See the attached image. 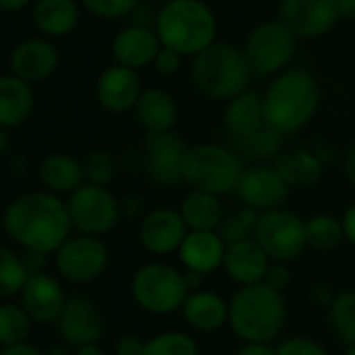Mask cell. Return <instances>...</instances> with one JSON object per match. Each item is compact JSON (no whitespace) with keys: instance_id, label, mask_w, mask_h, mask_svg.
Instances as JSON below:
<instances>
[{"instance_id":"obj_1","label":"cell","mask_w":355,"mask_h":355,"mask_svg":"<svg viewBox=\"0 0 355 355\" xmlns=\"http://www.w3.org/2000/svg\"><path fill=\"white\" fill-rule=\"evenodd\" d=\"M3 230L24 251L55 255L71 236L73 226L67 201L46 191H32L5 207Z\"/></svg>"},{"instance_id":"obj_2","label":"cell","mask_w":355,"mask_h":355,"mask_svg":"<svg viewBox=\"0 0 355 355\" xmlns=\"http://www.w3.org/2000/svg\"><path fill=\"white\" fill-rule=\"evenodd\" d=\"M266 125L282 136L305 128L320 109V86L309 71L286 69L261 94Z\"/></svg>"},{"instance_id":"obj_3","label":"cell","mask_w":355,"mask_h":355,"mask_svg":"<svg viewBox=\"0 0 355 355\" xmlns=\"http://www.w3.org/2000/svg\"><path fill=\"white\" fill-rule=\"evenodd\" d=\"M286 318L284 295L266 282L241 286L228 301V326L243 343L270 345L282 334Z\"/></svg>"},{"instance_id":"obj_4","label":"cell","mask_w":355,"mask_h":355,"mask_svg":"<svg viewBox=\"0 0 355 355\" xmlns=\"http://www.w3.org/2000/svg\"><path fill=\"white\" fill-rule=\"evenodd\" d=\"M155 34L161 46L197 57L216 44L218 21L203 0H169L157 11Z\"/></svg>"},{"instance_id":"obj_5","label":"cell","mask_w":355,"mask_h":355,"mask_svg":"<svg viewBox=\"0 0 355 355\" xmlns=\"http://www.w3.org/2000/svg\"><path fill=\"white\" fill-rule=\"evenodd\" d=\"M253 69L245 53L228 42H216L193 57L191 82L209 101H232L249 90Z\"/></svg>"},{"instance_id":"obj_6","label":"cell","mask_w":355,"mask_h":355,"mask_svg":"<svg viewBox=\"0 0 355 355\" xmlns=\"http://www.w3.org/2000/svg\"><path fill=\"white\" fill-rule=\"evenodd\" d=\"M245 169L247 167L234 150L222 144L203 142L189 146L182 178L191 191L224 197L236 193Z\"/></svg>"},{"instance_id":"obj_7","label":"cell","mask_w":355,"mask_h":355,"mask_svg":"<svg viewBox=\"0 0 355 355\" xmlns=\"http://www.w3.org/2000/svg\"><path fill=\"white\" fill-rule=\"evenodd\" d=\"M134 303L150 315H169L180 311L191 295L184 270L165 261H148L140 266L130 282Z\"/></svg>"},{"instance_id":"obj_8","label":"cell","mask_w":355,"mask_h":355,"mask_svg":"<svg viewBox=\"0 0 355 355\" xmlns=\"http://www.w3.org/2000/svg\"><path fill=\"white\" fill-rule=\"evenodd\" d=\"M297 34L286 24L276 19L259 24L247 36L243 53L253 69V76L268 78L284 71L297 53Z\"/></svg>"},{"instance_id":"obj_9","label":"cell","mask_w":355,"mask_h":355,"mask_svg":"<svg viewBox=\"0 0 355 355\" xmlns=\"http://www.w3.org/2000/svg\"><path fill=\"white\" fill-rule=\"evenodd\" d=\"M67 211L78 234L96 239L109 234L121 220V203L117 197L109 189L94 184H84L73 195H69Z\"/></svg>"},{"instance_id":"obj_10","label":"cell","mask_w":355,"mask_h":355,"mask_svg":"<svg viewBox=\"0 0 355 355\" xmlns=\"http://www.w3.org/2000/svg\"><path fill=\"white\" fill-rule=\"evenodd\" d=\"M253 239L272 261L288 263L307 249L305 220L286 207L259 214Z\"/></svg>"},{"instance_id":"obj_11","label":"cell","mask_w":355,"mask_h":355,"mask_svg":"<svg viewBox=\"0 0 355 355\" xmlns=\"http://www.w3.org/2000/svg\"><path fill=\"white\" fill-rule=\"evenodd\" d=\"M111 261L109 247L103 239L71 234L53 255L57 274L71 284H88L101 278Z\"/></svg>"},{"instance_id":"obj_12","label":"cell","mask_w":355,"mask_h":355,"mask_svg":"<svg viewBox=\"0 0 355 355\" xmlns=\"http://www.w3.org/2000/svg\"><path fill=\"white\" fill-rule=\"evenodd\" d=\"M189 146L173 134H146L142 142V165L148 180L159 189H178L184 184V159Z\"/></svg>"},{"instance_id":"obj_13","label":"cell","mask_w":355,"mask_h":355,"mask_svg":"<svg viewBox=\"0 0 355 355\" xmlns=\"http://www.w3.org/2000/svg\"><path fill=\"white\" fill-rule=\"evenodd\" d=\"M291 187L284 178L278 173V169L272 165H255L245 169L236 195L243 203V207H249L257 214L274 211L284 207L288 199Z\"/></svg>"},{"instance_id":"obj_14","label":"cell","mask_w":355,"mask_h":355,"mask_svg":"<svg viewBox=\"0 0 355 355\" xmlns=\"http://www.w3.org/2000/svg\"><path fill=\"white\" fill-rule=\"evenodd\" d=\"M187 234L189 228L178 209L155 207L146 211L144 218L138 222V241L142 249L155 257L178 253Z\"/></svg>"},{"instance_id":"obj_15","label":"cell","mask_w":355,"mask_h":355,"mask_svg":"<svg viewBox=\"0 0 355 355\" xmlns=\"http://www.w3.org/2000/svg\"><path fill=\"white\" fill-rule=\"evenodd\" d=\"M61 340L73 349L86 345H98L105 322L92 299L84 295H71L55 324Z\"/></svg>"},{"instance_id":"obj_16","label":"cell","mask_w":355,"mask_h":355,"mask_svg":"<svg viewBox=\"0 0 355 355\" xmlns=\"http://www.w3.org/2000/svg\"><path fill=\"white\" fill-rule=\"evenodd\" d=\"M278 15L297 38L324 36L340 19L336 0H280Z\"/></svg>"},{"instance_id":"obj_17","label":"cell","mask_w":355,"mask_h":355,"mask_svg":"<svg viewBox=\"0 0 355 355\" xmlns=\"http://www.w3.org/2000/svg\"><path fill=\"white\" fill-rule=\"evenodd\" d=\"M61 63L59 49L49 38H26L13 46L9 53V69L13 76L28 84H38L49 80Z\"/></svg>"},{"instance_id":"obj_18","label":"cell","mask_w":355,"mask_h":355,"mask_svg":"<svg viewBox=\"0 0 355 355\" xmlns=\"http://www.w3.org/2000/svg\"><path fill=\"white\" fill-rule=\"evenodd\" d=\"M67 293L63 284L59 282L57 276L42 272V274H32L19 293V303L28 311L34 324H57L65 303H67Z\"/></svg>"},{"instance_id":"obj_19","label":"cell","mask_w":355,"mask_h":355,"mask_svg":"<svg viewBox=\"0 0 355 355\" xmlns=\"http://www.w3.org/2000/svg\"><path fill=\"white\" fill-rule=\"evenodd\" d=\"M94 94L98 105L109 111V113H128L134 111L140 94H142V84L138 78V71L128 69L123 65H109L107 69L101 71Z\"/></svg>"},{"instance_id":"obj_20","label":"cell","mask_w":355,"mask_h":355,"mask_svg":"<svg viewBox=\"0 0 355 355\" xmlns=\"http://www.w3.org/2000/svg\"><path fill=\"white\" fill-rule=\"evenodd\" d=\"M226 243L218 232H189L178 249L184 272H193L199 276H209L224 266Z\"/></svg>"},{"instance_id":"obj_21","label":"cell","mask_w":355,"mask_h":355,"mask_svg":"<svg viewBox=\"0 0 355 355\" xmlns=\"http://www.w3.org/2000/svg\"><path fill=\"white\" fill-rule=\"evenodd\" d=\"M272 266V259L257 245L255 239L232 243L226 247V257L222 270L226 276L241 286H253L266 280V274Z\"/></svg>"},{"instance_id":"obj_22","label":"cell","mask_w":355,"mask_h":355,"mask_svg":"<svg viewBox=\"0 0 355 355\" xmlns=\"http://www.w3.org/2000/svg\"><path fill=\"white\" fill-rule=\"evenodd\" d=\"M161 51V42L153 30L128 26L119 30L111 42V55L117 65H123L128 69H142L155 63L157 55Z\"/></svg>"},{"instance_id":"obj_23","label":"cell","mask_w":355,"mask_h":355,"mask_svg":"<svg viewBox=\"0 0 355 355\" xmlns=\"http://www.w3.org/2000/svg\"><path fill=\"white\" fill-rule=\"evenodd\" d=\"M38 180L42 191L53 193L57 197L73 195L78 189L86 184L84 163L82 159L69 153H51L38 163Z\"/></svg>"},{"instance_id":"obj_24","label":"cell","mask_w":355,"mask_h":355,"mask_svg":"<svg viewBox=\"0 0 355 355\" xmlns=\"http://www.w3.org/2000/svg\"><path fill=\"white\" fill-rule=\"evenodd\" d=\"M224 128L228 136L236 142V146L249 140L251 136H255L259 130H263L266 119H263L261 94L247 90L236 98L228 101L224 111Z\"/></svg>"},{"instance_id":"obj_25","label":"cell","mask_w":355,"mask_h":355,"mask_svg":"<svg viewBox=\"0 0 355 355\" xmlns=\"http://www.w3.org/2000/svg\"><path fill=\"white\" fill-rule=\"evenodd\" d=\"M180 313L184 322L197 332H216L228 326V301L207 288L193 291L187 297Z\"/></svg>"},{"instance_id":"obj_26","label":"cell","mask_w":355,"mask_h":355,"mask_svg":"<svg viewBox=\"0 0 355 355\" xmlns=\"http://www.w3.org/2000/svg\"><path fill=\"white\" fill-rule=\"evenodd\" d=\"M36 107V94L32 84L19 80L13 73L0 76V128L24 125Z\"/></svg>"},{"instance_id":"obj_27","label":"cell","mask_w":355,"mask_h":355,"mask_svg":"<svg viewBox=\"0 0 355 355\" xmlns=\"http://www.w3.org/2000/svg\"><path fill=\"white\" fill-rule=\"evenodd\" d=\"M134 117L146 134L173 132L178 121V103L163 88H146L134 107Z\"/></svg>"},{"instance_id":"obj_28","label":"cell","mask_w":355,"mask_h":355,"mask_svg":"<svg viewBox=\"0 0 355 355\" xmlns=\"http://www.w3.org/2000/svg\"><path fill=\"white\" fill-rule=\"evenodd\" d=\"M32 21L42 38L69 36L80 24V5L76 0H36Z\"/></svg>"},{"instance_id":"obj_29","label":"cell","mask_w":355,"mask_h":355,"mask_svg":"<svg viewBox=\"0 0 355 355\" xmlns=\"http://www.w3.org/2000/svg\"><path fill=\"white\" fill-rule=\"evenodd\" d=\"M178 211H180L189 232H218L226 218L220 197L201 191H191L182 199Z\"/></svg>"},{"instance_id":"obj_30","label":"cell","mask_w":355,"mask_h":355,"mask_svg":"<svg viewBox=\"0 0 355 355\" xmlns=\"http://www.w3.org/2000/svg\"><path fill=\"white\" fill-rule=\"evenodd\" d=\"M274 167L286 180V184L293 187H311L322 178V157L315 155L309 148H295V150H282V155L274 161Z\"/></svg>"},{"instance_id":"obj_31","label":"cell","mask_w":355,"mask_h":355,"mask_svg":"<svg viewBox=\"0 0 355 355\" xmlns=\"http://www.w3.org/2000/svg\"><path fill=\"white\" fill-rule=\"evenodd\" d=\"M328 326L338 340L349 347L355 345V291H343L328 303Z\"/></svg>"},{"instance_id":"obj_32","label":"cell","mask_w":355,"mask_h":355,"mask_svg":"<svg viewBox=\"0 0 355 355\" xmlns=\"http://www.w3.org/2000/svg\"><path fill=\"white\" fill-rule=\"evenodd\" d=\"M305 234L307 247L320 253L334 251L345 241L340 218H334L330 214H315L305 220Z\"/></svg>"},{"instance_id":"obj_33","label":"cell","mask_w":355,"mask_h":355,"mask_svg":"<svg viewBox=\"0 0 355 355\" xmlns=\"http://www.w3.org/2000/svg\"><path fill=\"white\" fill-rule=\"evenodd\" d=\"M32 324L34 322L21 307V303H0V349L28 343Z\"/></svg>"},{"instance_id":"obj_34","label":"cell","mask_w":355,"mask_h":355,"mask_svg":"<svg viewBox=\"0 0 355 355\" xmlns=\"http://www.w3.org/2000/svg\"><path fill=\"white\" fill-rule=\"evenodd\" d=\"M30 272L24 263V257L7 245H0V299L19 297Z\"/></svg>"},{"instance_id":"obj_35","label":"cell","mask_w":355,"mask_h":355,"mask_svg":"<svg viewBox=\"0 0 355 355\" xmlns=\"http://www.w3.org/2000/svg\"><path fill=\"white\" fill-rule=\"evenodd\" d=\"M142 355H199V345L184 330H165L144 340Z\"/></svg>"},{"instance_id":"obj_36","label":"cell","mask_w":355,"mask_h":355,"mask_svg":"<svg viewBox=\"0 0 355 355\" xmlns=\"http://www.w3.org/2000/svg\"><path fill=\"white\" fill-rule=\"evenodd\" d=\"M82 163H84L86 184H94V187L109 189V184L115 180V175H117V161H115V157L109 150L94 148V150H90L82 159Z\"/></svg>"},{"instance_id":"obj_37","label":"cell","mask_w":355,"mask_h":355,"mask_svg":"<svg viewBox=\"0 0 355 355\" xmlns=\"http://www.w3.org/2000/svg\"><path fill=\"white\" fill-rule=\"evenodd\" d=\"M257 220H259L257 211H253L249 207H241L239 211H232V214H228L224 218L218 234L224 239L226 245L241 243V241H251L255 236Z\"/></svg>"},{"instance_id":"obj_38","label":"cell","mask_w":355,"mask_h":355,"mask_svg":"<svg viewBox=\"0 0 355 355\" xmlns=\"http://www.w3.org/2000/svg\"><path fill=\"white\" fill-rule=\"evenodd\" d=\"M282 146H284V136L268 125L259 130L255 136H251L249 140H245L243 144H239L241 150H245L249 157L257 161H276L282 155Z\"/></svg>"},{"instance_id":"obj_39","label":"cell","mask_w":355,"mask_h":355,"mask_svg":"<svg viewBox=\"0 0 355 355\" xmlns=\"http://www.w3.org/2000/svg\"><path fill=\"white\" fill-rule=\"evenodd\" d=\"M80 3L98 19H123L136 11L140 0H80Z\"/></svg>"},{"instance_id":"obj_40","label":"cell","mask_w":355,"mask_h":355,"mask_svg":"<svg viewBox=\"0 0 355 355\" xmlns=\"http://www.w3.org/2000/svg\"><path fill=\"white\" fill-rule=\"evenodd\" d=\"M276 349V355H330L324 345L309 336H288Z\"/></svg>"},{"instance_id":"obj_41","label":"cell","mask_w":355,"mask_h":355,"mask_svg":"<svg viewBox=\"0 0 355 355\" xmlns=\"http://www.w3.org/2000/svg\"><path fill=\"white\" fill-rule=\"evenodd\" d=\"M153 65H155V69L161 76H173V73L180 71V67H182V55L171 51V49L161 46V51H159V55H157Z\"/></svg>"},{"instance_id":"obj_42","label":"cell","mask_w":355,"mask_h":355,"mask_svg":"<svg viewBox=\"0 0 355 355\" xmlns=\"http://www.w3.org/2000/svg\"><path fill=\"white\" fill-rule=\"evenodd\" d=\"M263 282H266L268 286H272V288L284 293V288H286L288 282H291V272H288L286 263H276V261H272V266H270V270H268Z\"/></svg>"},{"instance_id":"obj_43","label":"cell","mask_w":355,"mask_h":355,"mask_svg":"<svg viewBox=\"0 0 355 355\" xmlns=\"http://www.w3.org/2000/svg\"><path fill=\"white\" fill-rule=\"evenodd\" d=\"M115 355H142L144 351V340L136 334H121L115 345Z\"/></svg>"},{"instance_id":"obj_44","label":"cell","mask_w":355,"mask_h":355,"mask_svg":"<svg viewBox=\"0 0 355 355\" xmlns=\"http://www.w3.org/2000/svg\"><path fill=\"white\" fill-rule=\"evenodd\" d=\"M121 203V216H128V218H144V214L146 211H142V197H138V195H128L123 201H119Z\"/></svg>"},{"instance_id":"obj_45","label":"cell","mask_w":355,"mask_h":355,"mask_svg":"<svg viewBox=\"0 0 355 355\" xmlns=\"http://www.w3.org/2000/svg\"><path fill=\"white\" fill-rule=\"evenodd\" d=\"M340 224H343V234H345V241L351 243L355 247V203H351L343 218H340Z\"/></svg>"},{"instance_id":"obj_46","label":"cell","mask_w":355,"mask_h":355,"mask_svg":"<svg viewBox=\"0 0 355 355\" xmlns=\"http://www.w3.org/2000/svg\"><path fill=\"white\" fill-rule=\"evenodd\" d=\"M21 257H24V263H26L30 276H32V274H42V272H44V268H46V257H49V255L34 253V251H24Z\"/></svg>"},{"instance_id":"obj_47","label":"cell","mask_w":355,"mask_h":355,"mask_svg":"<svg viewBox=\"0 0 355 355\" xmlns=\"http://www.w3.org/2000/svg\"><path fill=\"white\" fill-rule=\"evenodd\" d=\"M234 355H276V349L263 343H243Z\"/></svg>"},{"instance_id":"obj_48","label":"cell","mask_w":355,"mask_h":355,"mask_svg":"<svg viewBox=\"0 0 355 355\" xmlns=\"http://www.w3.org/2000/svg\"><path fill=\"white\" fill-rule=\"evenodd\" d=\"M0 355H44V351L28 340V343H21V345H13V347L0 349Z\"/></svg>"},{"instance_id":"obj_49","label":"cell","mask_w":355,"mask_h":355,"mask_svg":"<svg viewBox=\"0 0 355 355\" xmlns=\"http://www.w3.org/2000/svg\"><path fill=\"white\" fill-rule=\"evenodd\" d=\"M343 171H345V178L355 187V144L347 150L345 159H343Z\"/></svg>"},{"instance_id":"obj_50","label":"cell","mask_w":355,"mask_h":355,"mask_svg":"<svg viewBox=\"0 0 355 355\" xmlns=\"http://www.w3.org/2000/svg\"><path fill=\"white\" fill-rule=\"evenodd\" d=\"M36 0H0V11L3 13H19L30 7Z\"/></svg>"},{"instance_id":"obj_51","label":"cell","mask_w":355,"mask_h":355,"mask_svg":"<svg viewBox=\"0 0 355 355\" xmlns=\"http://www.w3.org/2000/svg\"><path fill=\"white\" fill-rule=\"evenodd\" d=\"M336 9L343 19L355 21V0H336Z\"/></svg>"},{"instance_id":"obj_52","label":"cell","mask_w":355,"mask_h":355,"mask_svg":"<svg viewBox=\"0 0 355 355\" xmlns=\"http://www.w3.org/2000/svg\"><path fill=\"white\" fill-rule=\"evenodd\" d=\"M73 347H69V345H65V343H57V345H51L46 351H44V355H73Z\"/></svg>"},{"instance_id":"obj_53","label":"cell","mask_w":355,"mask_h":355,"mask_svg":"<svg viewBox=\"0 0 355 355\" xmlns=\"http://www.w3.org/2000/svg\"><path fill=\"white\" fill-rule=\"evenodd\" d=\"M11 130L7 128H0V157L7 155L11 150Z\"/></svg>"},{"instance_id":"obj_54","label":"cell","mask_w":355,"mask_h":355,"mask_svg":"<svg viewBox=\"0 0 355 355\" xmlns=\"http://www.w3.org/2000/svg\"><path fill=\"white\" fill-rule=\"evenodd\" d=\"M73 355H107L98 345H86V347H80L73 351Z\"/></svg>"},{"instance_id":"obj_55","label":"cell","mask_w":355,"mask_h":355,"mask_svg":"<svg viewBox=\"0 0 355 355\" xmlns=\"http://www.w3.org/2000/svg\"><path fill=\"white\" fill-rule=\"evenodd\" d=\"M343 355H355V345H349V347H345Z\"/></svg>"},{"instance_id":"obj_56","label":"cell","mask_w":355,"mask_h":355,"mask_svg":"<svg viewBox=\"0 0 355 355\" xmlns=\"http://www.w3.org/2000/svg\"><path fill=\"white\" fill-rule=\"evenodd\" d=\"M161 3H169V0H161Z\"/></svg>"}]
</instances>
